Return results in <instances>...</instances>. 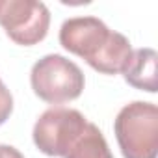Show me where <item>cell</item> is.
I'll list each match as a JSON object with an SVG mask.
<instances>
[{"label":"cell","instance_id":"5","mask_svg":"<svg viewBox=\"0 0 158 158\" xmlns=\"http://www.w3.org/2000/svg\"><path fill=\"white\" fill-rule=\"evenodd\" d=\"M0 26L13 43L32 47L47 37L50 11L35 0H0Z\"/></svg>","mask_w":158,"mask_h":158},{"label":"cell","instance_id":"6","mask_svg":"<svg viewBox=\"0 0 158 158\" xmlns=\"http://www.w3.org/2000/svg\"><path fill=\"white\" fill-rule=\"evenodd\" d=\"M158 56L152 48H138L132 50L128 63L123 69V76L128 86L156 93L158 91Z\"/></svg>","mask_w":158,"mask_h":158},{"label":"cell","instance_id":"3","mask_svg":"<svg viewBox=\"0 0 158 158\" xmlns=\"http://www.w3.org/2000/svg\"><path fill=\"white\" fill-rule=\"evenodd\" d=\"M30 84L41 101L48 104H63L82 95L86 78L74 61L60 54H47L34 63Z\"/></svg>","mask_w":158,"mask_h":158},{"label":"cell","instance_id":"1","mask_svg":"<svg viewBox=\"0 0 158 158\" xmlns=\"http://www.w3.org/2000/svg\"><path fill=\"white\" fill-rule=\"evenodd\" d=\"M60 45L102 74L123 73L132 56L130 41L97 17H73L60 28Z\"/></svg>","mask_w":158,"mask_h":158},{"label":"cell","instance_id":"7","mask_svg":"<svg viewBox=\"0 0 158 158\" xmlns=\"http://www.w3.org/2000/svg\"><path fill=\"white\" fill-rule=\"evenodd\" d=\"M63 158H114L108 141L95 123H88Z\"/></svg>","mask_w":158,"mask_h":158},{"label":"cell","instance_id":"9","mask_svg":"<svg viewBox=\"0 0 158 158\" xmlns=\"http://www.w3.org/2000/svg\"><path fill=\"white\" fill-rule=\"evenodd\" d=\"M0 158H24L23 152L11 145H0Z\"/></svg>","mask_w":158,"mask_h":158},{"label":"cell","instance_id":"2","mask_svg":"<svg viewBox=\"0 0 158 158\" xmlns=\"http://www.w3.org/2000/svg\"><path fill=\"white\" fill-rule=\"evenodd\" d=\"M114 132L125 158H156L158 156L156 104L134 101L123 106L114 121Z\"/></svg>","mask_w":158,"mask_h":158},{"label":"cell","instance_id":"8","mask_svg":"<svg viewBox=\"0 0 158 158\" xmlns=\"http://www.w3.org/2000/svg\"><path fill=\"white\" fill-rule=\"evenodd\" d=\"M11 112H13V97L0 78V125H4L10 119Z\"/></svg>","mask_w":158,"mask_h":158},{"label":"cell","instance_id":"4","mask_svg":"<svg viewBox=\"0 0 158 158\" xmlns=\"http://www.w3.org/2000/svg\"><path fill=\"white\" fill-rule=\"evenodd\" d=\"M89 121L74 108L54 106L45 110L34 125V143L47 156L63 158L73 141L82 134Z\"/></svg>","mask_w":158,"mask_h":158}]
</instances>
